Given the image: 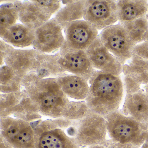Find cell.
<instances>
[{
	"label": "cell",
	"instance_id": "29",
	"mask_svg": "<svg viewBox=\"0 0 148 148\" xmlns=\"http://www.w3.org/2000/svg\"><path fill=\"white\" fill-rule=\"evenodd\" d=\"M11 45L7 44L3 40L0 41V55H1V66L4 65V60L7 53L13 48Z\"/></svg>",
	"mask_w": 148,
	"mask_h": 148
},
{
	"label": "cell",
	"instance_id": "11",
	"mask_svg": "<svg viewBox=\"0 0 148 148\" xmlns=\"http://www.w3.org/2000/svg\"><path fill=\"white\" fill-rule=\"evenodd\" d=\"M65 42L62 47L85 51L98 36V30L85 20L73 21L64 28Z\"/></svg>",
	"mask_w": 148,
	"mask_h": 148
},
{
	"label": "cell",
	"instance_id": "6",
	"mask_svg": "<svg viewBox=\"0 0 148 148\" xmlns=\"http://www.w3.org/2000/svg\"><path fill=\"white\" fill-rule=\"evenodd\" d=\"M0 120L1 135L14 148H35V132L31 123L12 116Z\"/></svg>",
	"mask_w": 148,
	"mask_h": 148
},
{
	"label": "cell",
	"instance_id": "28",
	"mask_svg": "<svg viewBox=\"0 0 148 148\" xmlns=\"http://www.w3.org/2000/svg\"><path fill=\"white\" fill-rule=\"evenodd\" d=\"M40 7L52 15L58 12L61 6L60 1H34Z\"/></svg>",
	"mask_w": 148,
	"mask_h": 148
},
{
	"label": "cell",
	"instance_id": "25",
	"mask_svg": "<svg viewBox=\"0 0 148 148\" xmlns=\"http://www.w3.org/2000/svg\"><path fill=\"white\" fill-rule=\"evenodd\" d=\"M19 19L18 12L14 2L5 3L0 7V37L2 38L10 27Z\"/></svg>",
	"mask_w": 148,
	"mask_h": 148
},
{
	"label": "cell",
	"instance_id": "32",
	"mask_svg": "<svg viewBox=\"0 0 148 148\" xmlns=\"http://www.w3.org/2000/svg\"><path fill=\"white\" fill-rule=\"evenodd\" d=\"M86 148H110L108 142H107V139L103 143L97 145H92V146H90Z\"/></svg>",
	"mask_w": 148,
	"mask_h": 148
},
{
	"label": "cell",
	"instance_id": "22",
	"mask_svg": "<svg viewBox=\"0 0 148 148\" xmlns=\"http://www.w3.org/2000/svg\"><path fill=\"white\" fill-rule=\"evenodd\" d=\"M12 116L30 123L38 121L42 118V115L38 107L28 97L25 91L22 99L14 109Z\"/></svg>",
	"mask_w": 148,
	"mask_h": 148
},
{
	"label": "cell",
	"instance_id": "2",
	"mask_svg": "<svg viewBox=\"0 0 148 148\" xmlns=\"http://www.w3.org/2000/svg\"><path fill=\"white\" fill-rule=\"evenodd\" d=\"M89 82V93L85 101L90 110L105 117L119 110L124 91L119 76L95 71Z\"/></svg>",
	"mask_w": 148,
	"mask_h": 148
},
{
	"label": "cell",
	"instance_id": "27",
	"mask_svg": "<svg viewBox=\"0 0 148 148\" xmlns=\"http://www.w3.org/2000/svg\"><path fill=\"white\" fill-rule=\"evenodd\" d=\"M90 110L85 101H70L63 117L71 121L78 120L84 117Z\"/></svg>",
	"mask_w": 148,
	"mask_h": 148
},
{
	"label": "cell",
	"instance_id": "13",
	"mask_svg": "<svg viewBox=\"0 0 148 148\" xmlns=\"http://www.w3.org/2000/svg\"><path fill=\"white\" fill-rule=\"evenodd\" d=\"M59 52L58 63L66 72L82 77L89 81L96 70L85 51L62 47Z\"/></svg>",
	"mask_w": 148,
	"mask_h": 148
},
{
	"label": "cell",
	"instance_id": "10",
	"mask_svg": "<svg viewBox=\"0 0 148 148\" xmlns=\"http://www.w3.org/2000/svg\"><path fill=\"white\" fill-rule=\"evenodd\" d=\"M63 28L54 18L35 30L34 49L41 53H51L60 49L65 42Z\"/></svg>",
	"mask_w": 148,
	"mask_h": 148
},
{
	"label": "cell",
	"instance_id": "24",
	"mask_svg": "<svg viewBox=\"0 0 148 148\" xmlns=\"http://www.w3.org/2000/svg\"><path fill=\"white\" fill-rule=\"evenodd\" d=\"M119 24L123 27L128 37L136 45L144 41L148 30V21L146 16Z\"/></svg>",
	"mask_w": 148,
	"mask_h": 148
},
{
	"label": "cell",
	"instance_id": "14",
	"mask_svg": "<svg viewBox=\"0 0 148 148\" xmlns=\"http://www.w3.org/2000/svg\"><path fill=\"white\" fill-rule=\"evenodd\" d=\"M85 52L93 68L117 76L123 72V65L104 46L99 35Z\"/></svg>",
	"mask_w": 148,
	"mask_h": 148
},
{
	"label": "cell",
	"instance_id": "31",
	"mask_svg": "<svg viewBox=\"0 0 148 148\" xmlns=\"http://www.w3.org/2000/svg\"><path fill=\"white\" fill-rule=\"evenodd\" d=\"M0 148H14L2 136H0Z\"/></svg>",
	"mask_w": 148,
	"mask_h": 148
},
{
	"label": "cell",
	"instance_id": "33",
	"mask_svg": "<svg viewBox=\"0 0 148 148\" xmlns=\"http://www.w3.org/2000/svg\"><path fill=\"white\" fill-rule=\"evenodd\" d=\"M141 148H148V132L146 140H145V142L144 143L143 145H142Z\"/></svg>",
	"mask_w": 148,
	"mask_h": 148
},
{
	"label": "cell",
	"instance_id": "7",
	"mask_svg": "<svg viewBox=\"0 0 148 148\" xmlns=\"http://www.w3.org/2000/svg\"><path fill=\"white\" fill-rule=\"evenodd\" d=\"M124 87L126 95L121 111L143 123H148V96L141 85L125 76Z\"/></svg>",
	"mask_w": 148,
	"mask_h": 148
},
{
	"label": "cell",
	"instance_id": "9",
	"mask_svg": "<svg viewBox=\"0 0 148 148\" xmlns=\"http://www.w3.org/2000/svg\"><path fill=\"white\" fill-rule=\"evenodd\" d=\"M84 18L97 30H103L118 21L117 2L112 0L86 1Z\"/></svg>",
	"mask_w": 148,
	"mask_h": 148
},
{
	"label": "cell",
	"instance_id": "4",
	"mask_svg": "<svg viewBox=\"0 0 148 148\" xmlns=\"http://www.w3.org/2000/svg\"><path fill=\"white\" fill-rule=\"evenodd\" d=\"M66 131L80 148L100 144L106 140L105 118L91 110L82 118L72 121Z\"/></svg>",
	"mask_w": 148,
	"mask_h": 148
},
{
	"label": "cell",
	"instance_id": "21",
	"mask_svg": "<svg viewBox=\"0 0 148 148\" xmlns=\"http://www.w3.org/2000/svg\"><path fill=\"white\" fill-rule=\"evenodd\" d=\"M60 52L54 54L40 53V65L35 73L41 78H57L65 75L66 72L61 67L58 63Z\"/></svg>",
	"mask_w": 148,
	"mask_h": 148
},
{
	"label": "cell",
	"instance_id": "15",
	"mask_svg": "<svg viewBox=\"0 0 148 148\" xmlns=\"http://www.w3.org/2000/svg\"><path fill=\"white\" fill-rule=\"evenodd\" d=\"M130 61L123 66V72L141 85L148 84V41L136 45L132 49Z\"/></svg>",
	"mask_w": 148,
	"mask_h": 148
},
{
	"label": "cell",
	"instance_id": "26",
	"mask_svg": "<svg viewBox=\"0 0 148 148\" xmlns=\"http://www.w3.org/2000/svg\"><path fill=\"white\" fill-rule=\"evenodd\" d=\"M25 90L24 89L17 92L1 93L0 116L1 117L11 116L14 107L22 99Z\"/></svg>",
	"mask_w": 148,
	"mask_h": 148
},
{
	"label": "cell",
	"instance_id": "8",
	"mask_svg": "<svg viewBox=\"0 0 148 148\" xmlns=\"http://www.w3.org/2000/svg\"><path fill=\"white\" fill-rule=\"evenodd\" d=\"M99 36L106 49L123 66L131 58L132 49L136 45L119 23L105 28Z\"/></svg>",
	"mask_w": 148,
	"mask_h": 148
},
{
	"label": "cell",
	"instance_id": "34",
	"mask_svg": "<svg viewBox=\"0 0 148 148\" xmlns=\"http://www.w3.org/2000/svg\"><path fill=\"white\" fill-rule=\"evenodd\" d=\"M146 18L148 20V14L146 15ZM148 41V30L147 31V33H146V36H145V38L144 41Z\"/></svg>",
	"mask_w": 148,
	"mask_h": 148
},
{
	"label": "cell",
	"instance_id": "35",
	"mask_svg": "<svg viewBox=\"0 0 148 148\" xmlns=\"http://www.w3.org/2000/svg\"><path fill=\"white\" fill-rule=\"evenodd\" d=\"M145 92L148 96V84L145 85Z\"/></svg>",
	"mask_w": 148,
	"mask_h": 148
},
{
	"label": "cell",
	"instance_id": "17",
	"mask_svg": "<svg viewBox=\"0 0 148 148\" xmlns=\"http://www.w3.org/2000/svg\"><path fill=\"white\" fill-rule=\"evenodd\" d=\"M56 78L61 90L67 97L76 100H85L90 88L86 79L74 74H65Z\"/></svg>",
	"mask_w": 148,
	"mask_h": 148
},
{
	"label": "cell",
	"instance_id": "23",
	"mask_svg": "<svg viewBox=\"0 0 148 148\" xmlns=\"http://www.w3.org/2000/svg\"><path fill=\"white\" fill-rule=\"evenodd\" d=\"M23 79L16 75L12 68L4 65L0 69V91L2 93L21 91Z\"/></svg>",
	"mask_w": 148,
	"mask_h": 148
},
{
	"label": "cell",
	"instance_id": "3",
	"mask_svg": "<svg viewBox=\"0 0 148 148\" xmlns=\"http://www.w3.org/2000/svg\"><path fill=\"white\" fill-rule=\"evenodd\" d=\"M107 133L111 139L122 144L142 147L146 140L148 123H143L117 110L104 117Z\"/></svg>",
	"mask_w": 148,
	"mask_h": 148
},
{
	"label": "cell",
	"instance_id": "19",
	"mask_svg": "<svg viewBox=\"0 0 148 148\" xmlns=\"http://www.w3.org/2000/svg\"><path fill=\"white\" fill-rule=\"evenodd\" d=\"M35 37V30L23 24H16L7 30L1 38L11 46L25 48L32 46Z\"/></svg>",
	"mask_w": 148,
	"mask_h": 148
},
{
	"label": "cell",
	"instance_id": "20",
	"mask_svg": "<svg viewBox=\"0 0 148 148\" xmlns=\"http://www.w3.org/2000/svg\"><path fill=\"white\" fill-rule=\"evenodd\" d=\"M86 1H73L56 14L55 18L63 29L68 24L84 18Z\"/></svg>",
	"mask_w": 148,
	"mask_h": 148
},
{
	"label": "cell",
	"instance_id": "1",
	"mask_svg": "<svg viewBox=\"0 0 148 148\" xmlns=\"http://www.w3.org/2000/svg\"><path fill=\"white\" fill-rule=\"evenodd\" d=\"M22 85L41 115L52 119L63 117L70 101L56 78H41L32 73L24 78Z\"/></svg>",
	"mask_w": 148,
	"mask_h": 148
},
{
	"label": "cell",
	"instance_id": "12",
	"mask_svg": "<svg viewBox=\"0 0 148 148\" xmlns=\"http://www.w3.org/2000/svg\"><path fill=\"white\" fill-rule=\"evenodd\" d=\"M40 53L34 49H16L14 47L4 58L5 65L12 69L17 76L23 79L25 77L36 72L40 65Z\"/></svg>",
	"mask_w": 148,
	"mask_h": 148
},
{
	"label": "cell",
	"instance_id": "30",
	"mask_svg": "<svg viewBox=\"0 0 148 148\" xmlns=\"http://www.w3.org/2000/svg\"><path fill=\"white\" fill-rule=\"evenodd\" d=\"M107 140L110 148H137L131 144H122L116 143L111 139Z\"/></svg>",
	"mask_w": 148,
	"mask_h": 148
},
{
	"label": "cell",
	"instance_id": "16",
	"mask_svg": "<svg viewBox=\"0 0 148 148\" xmlns=\"http://www.w3.org/2000/svg\"><path fill=\"white\" fill-rule=\"evenodd\" d=\"M20 21L27 27L36 30L46 23L52 16L34 1H14Z\"/></svg>",
	"mask_w": 148,
	"mask_h": 148
},
{
	"label": "cell",
	"instance_id": "5",
	"mask_svg": "<svg viewBox=\"0 0 148 148\" xmlns=\"http://www.w3.org/2000/svg\"><path fill=\"white\" fill-rule=\"evenodd\" d=\"M72 121L64 118L42 120L35 128V148H81L66 130Z\"/></svg>",
	"mask_w": 148,
	"mask_h": 148
},
{
	"label": "cell",
	"instance_id": "18",
	"mask_svg": "<svg viewBox=\"0 0 148 148\" xmlns=\"http://www.w3.org/2000/svg\"><path fill=\"white\" fill-rule=\"evenodd\" d=\"M117 7L119 23L132 21L148 14V3L144 0L119 1Z\"/></svg>",
	"mask_w": 148,
	"mask_h": 148
}]
</instances>
